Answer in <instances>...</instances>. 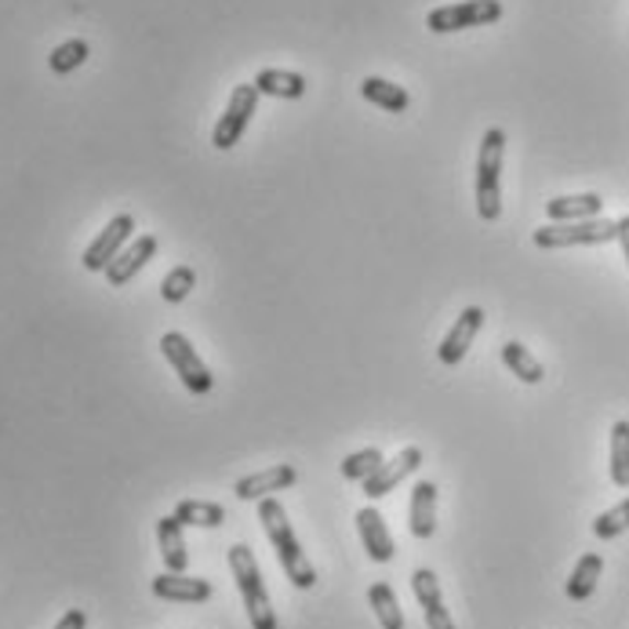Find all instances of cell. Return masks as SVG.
<instances>
[{"label": "cell", "mask_w": 629, "mask_h": 629, "mask_svg": "<svg viewBox=\"0 0 629 629\" xmlns=\"http://www.w3.org/2000/svg\"><path fill=\"white\" fill-rule=\"evenodd\" d=\"M299 481V473L288 462H280V466H269L263 473H252V477H241L236 481V498H244V503H263L273 492H288L291 484Z\"/></svg>", "instance_id": "7c38bea8"}, {"label": "cell", "mask_w": 629, "mask_h": 629, "mask_svg": "<svg viewBox=\"0 0 629 629\" xmlns=\"http://www.w3.org/2000/svg\"><path fill=\"white\" fill-rule=\"evenodd\" d=\"M408 525L415 539H433L437 531V484L433 481H419L411 488Z\"/></svg>", "instance_id": "2e32d148"}, {"label": "cell", "mask_w": 629, "mask_h": 629, "mask_svg": "<svg viewBox=\"0 0 629 629\" xmlns=\"http://www.w3.org/2000/svg\"><path fill=\"white\" fill-rule=\"evenodd\" d=\"M230 572H233L236 589H241V600L247 608V619H252V629H277V615H273L263 572H258L255 553L247 550L244 542L230 545Z\"/></svg>", "instance_id": "7a4b0ae2"}, {"label": "cell", "mask_w": 629, "mask_h": 629, "mask_svg": "<svg viewBox=\"0 0 629 629\" xmlns=\"http://www.w3.org/2000/svg\"><path fill=\"white\" fill-rule=\"evenodd\" d=\"M367 604L375 608V619L383 629H405V611H400L397 593L389 583H375L367 589Z\"/></svg>", "instance_id": "603a6c76"}, {"label": "cell", "mask_w": 629, "mask_h": 629, "mask_svg": "<svg viewBox=\"0 0 629 629\" xmlns=\"http://www.w3.org/2000/svg\"><path fill=\"white\" fill-rule=\"evenodd\" d=\"M622 531H629V498H622L619 506L604 509V514L593 520V536H597L600 542H611L619 539Z\"/></svg>", "instance_id": "83f0119b"}, {"label": "cell", "mask_w": 629, "mask_h": 629, "mask_svg": "<svg viewBox=\"0 0 629 629\" xmlns=\"http://www.w3.org/2000/svg\"><path fill=\"white\" fill-rule=\"evenodd\" d=\"M161 353H164V361L175 367V375L183 378V386L189 389V394L194 397L211 394L216 378H211L208 364L200 361V353L194 350V342H189L183 331H168V335L161 339Z\"/></svg>", "instance_id": "5b68a950"}, {"label": "cell", "mask_w": 629, "mask_h": 629, "mask_svg": "<svg viewBox=\"0 0 629 629\" xmlns=\"http://www.w3.org/2000/svg\"><path fill=\"white\" fill-rule=\"evenodd\" d=\"M153 597L172 600V604H205L211 597V583L186 572H164L153 578Z\"/></svg>", "instance_id": "5bb4252c"}, {"label": "cell", "mask_w": 629, "mask_h": 629, "mask_svg": "<svg viewBox=\"0 0 629 629\" xmlns=\"http://www.w3.org/2000/svg\"><path fill=\"white\" fill-rule=\"evenodd\" d=\"M619 244H622V255H626V263H629V216L619 219Z\"/></svg>", "instance_id": "4dcf8cb0"}, {"label": "cell", "mask_w": 629, "mask_h": 629, "mask_svg": "<svg viewBox=\"0 0 629 629\" xmlns=\"http://www.w3.org/2000/svg\"><path fill=\"white\" fill-rule=\"evenodd\" d=\"M153 255H157V236H150V233L135 236V241L128 244L110 266H106V280H110V288H124L128 280H135V273L146 266Z\"/></svg>", "instance_id": "4fadbf2b"}, {"label": "cell", "mask_w": 629, "mask_h": 629, "mask_svg": "<svg viewBox=\"0 0 629 629\" xmlns=\"http://www.w3.org/2000/svg\"><path fill=\"white\" fill-rule=\"evenodd\" d=\"M411 593H415V600L422 604L426 626L430 629H455V619H451L448 608H444L441 583H437V575L430 572V567H419V572L411 575Z\"/></svg>", "instance_id": "8fae6325"}, {"label": "cell", "mask_w": 629, "mask_h": 629, "mask_svg": "<svg viewBox=\"0 0 629 629\" xmlns=\"http://www.w3.org/2000/svg\"><path fill=\"white\" fill-rule=\"evenodd\" d=\"M503 19V4L498 0H462V4H444L433 8L426 15V30L430 33H459L473 26H492Z\"/></svg>", "instance_id": "8992f818"}, {"label": "cell", "mask_w": 629, "mask_h": 629, "mask_svg": "<svg viewBox=\"0 0 629 629\" xmlns=\"http://www.w3.org/2000/svg\"><path fill=\"white\" fill-rule=\"evenodd\" d=\"M419 466H422V448H405L397 459L383 462V466H378L372 477L364 481V495L372 498V503H375V498H386L400 481L411 477V473L419 470Z\"/></svg>", "instance_id": "30bf717a"}, {"label": "cell", "mask_w": 629, "mask_h": 629, "mask_svg": "<svg viewBox=\"0 0 629 629\" xmlns=\"http://www.w3.org/2000/svg\"><path fill=\"white\" fill-rule=\"evenodd\" d=\"M183 520L168 514L157 520V545H161V556H164V567L168 572H186L189 567V553H186V539H183Z\"/></svg>", "instance_id": "e0dca14e"}, {"label": "cell", "mask_w": 629, "mask_h": 629, "mask_svg": "<svg viewBox=\"0 0 629 629\" xmlns=\"http://www.w3.org/2000/svg\"><path fill=\"white\" fill-rule=\"evenodd\" d=\"M88 41H66V44H58L52 55H47V66H52V74L58 77H66V74H74L77 66H85L88 63Z\"/></svg>", "instance_id": "4316f807"}, {"label": "cell", "mask_w": 629, "mask_h": 629, "mask_svg": "<svg viewBox=\"0 0 629 629\" xmlns=\"http://www.w3.org/2000/svg\"><path fill=\"white\" fill-rule=\"evenodd\" d=\"M503 364L520 378V383H528V386H539L542 378H545L542 364L531 357V350L520 346V342H506V346H503Z\"/></svg>", "instance_id": "cb8c5ba5"}, {"label": "cell", "mask_w": 629, "mask_h": 629, "mask_svg": "<svg viewBox=\"0 0 629 629\" xmlns=\"http://www.w3.org/2000/svg\"><path fill=\"white\" fill-rule=\"evenodd\" d=\"M503 153L506 132L503 128H488L477 153V216L484 222H495L503 216Z\"/></svg>", "instance_id": "3957f363"}, {"label": "cell", "mask_w": 629, "mask_h": 629, "mask_svg": "<svg viewBox=\"0 0 629 629\" xmlns=\"http://www.w3.org/2000/svg\"><path fill=\"white\" fill-rule=\"evenodd\" d=\"M531 241L542 252H561V247H593L619 241V222L611 219H586V222H550L531 233Z\"/></svg>", "instance_id": "277c9868"}, {"label": "cell", "mask_w": 629, "mask_h": 629, "mask_svg": "<svg viewBox=\"0 0 629 629\" xmlns=\"http://www.w3.org/2000/svg\"><path fill=\"white\" fill-rule=\"evenodd\" d=\"M132 233H135V219L132 216H113L110 222H106V230L85 247V269L88 273H106V266H110L113 258L124 252V244L132 241Z\"/></svg>", "instance_id": "ba28073f"}, {"label": "cell", "mask_w": 629, "mask_h": 629, "mask_svg": "<svg viewBox=\"0 0 629 629\" xmlns=\"http://www.w3.org/2000/svg\"><path fill=\"white\" fill-rule=\"evenodd\" d=\"M258 520H263L273 550H277V561L284 567V575H288V583L299 586V589H313L317 572H313L310 556L302 553L299 539H295V531L288 525V514H284V506L277 503V498H263V503H258Z\"/></svg>", "instance_id": "6da1fadb"}, {"label": "cell", "mask_w": 629, "mask_h": 629, "mask_svg": "<svg viewBox=\"0 0 629 629\" xmlns=\"http://www.w3.org/2000/svg\"><path fill=\"white\" fill-rule=\"evenodd\" d=\"M611 484L629 488V422L619 419L611 426Z\"/></svg>", "instance_id": "d4e9b609"}, {"label": "cell", "mask_w": 629, "mask_h": 629, "mask_svg": "<svg viewBox=\"0 0 629 629\" xmlns=\"http://www.w3.org/2000/svg\"><path fill=\"white\" fill-rule=\"evenodd\" d=\"M600 211H604V200L597 194L545 200V216H550V222H586V219H600Z\"/></svg>", "instance_id": "ac0fdd59"}, {"label": "cell", "mask_w": 629, "mask_h": 629, "mask_svg": "<svg viewBox=\"0 0 629 629\" xmlns=\"http://www.w3.org/2000/svg\"><path fill=\"white\" fill-rule=\"evenodd\" d=\"M175 517L189 528H222L225 525V509L219 503H208V498H183L175 506Z\"/></svg>", "instance_id": "7402d4cb"}, {"label": "cell", "mask_w": 629, "mask_h": 629, "mask_svg": "<svg viewBox=\"0 0 629 629\" xmlns=\"http://www.w3.org/2000/svg\"><path fill=\"white\" fill-rule=\"evenodd\" d=\"M383 462H386V459H383V451H378V448H361V451H353V455L342 459L339 470H342V477H346V481L364 484L378 466H383Z\"/></svg>", "instance_id": "484cf974"}, {"label": "cell", "mask_w": 629, "mask_h": 629, "mask_svg": "<svg viewBox=\"0 0 629 629\" xmlns=\"http://www.w3.org/2000/svg\"><path fill=\"white\" fill-rule=\"evenodd\" d=\"M484 328V310L481 306H466L462 310V317L451 324V331L441 339V346H437V357H441L444 367H455L462 364V357L470 353L473 346V339H477V331Z\"/></svg>", "instance_id": "9c48e42d"}, {"label": "cell", "mask_w": 629, "mask_h": 629, "mask_svg": "<svg viewBox=\"0 0 629 629\" xmlns=\"http://www.w3.org/2000/svg\"><path fill=\"white\" fill-rule=\"evenodd\" d=\"M600 572H604V561L600 553H583L575 564L572 578H567V600H589L593 589L600 583Z\"/></svg>", "instance_id": "44dd1931"}, {"label": "cell", "mask_w": 629, "mask_h": 629, "mask_svg": "<svg viewBox=\"0 0 629 629\" xmlns=\"http://www.w3.org/2000/svg\"><path fill=\"white\" fill-rule=\"evenodd\" d=\"M361 95H364L367 102L383 106L386 113H405L408 106H411V95L400 85H394V80H383V77H364Z\"/></svg>", "instance_id": "ffe728a7"}, {"label": "cell", "mask_w": 629, "mask_h": 629, "mask_svg": "<svg viewBox=\"0 0 629 629\" xmlns=\"http://www.w3.org/2000/svg\"><path fill=\"white\" fill-rule=\"evenodd\" d=\"M252 85L258 95H273V99H302L306 95V77L288 74V69H258Z\"/></svg>", "instance_id": "d6986e66"}, {"label": "cell", "mask_w": 629, "mask_h": 629, "mask_svg": "<svg viewBox=\"0 0 629 629\" xmlns=\"http://www.w3.org/2000/svg\"><path fill=\"white\" fill-rule=\"evenodd\" d=\"M194 284H197V273L189 269V266H175L168 277H164L161 284V295H164V302H183L189 291H194Z\"/></svg>", "instance_id": "f1b7e54d"}, {"label": "cell", "mask_w": 629, "mask_h": 629, "mask_svg": "<svg viewBox=\"0 0 629 629\" xmlns=\"http://www.w3.org/2000/svg\"><path fill=\"white\" fill-rule=\"evenodd\" d=\"M357 528H361V542L367 556H372L375 564H389L394 561V536H389L383 514H378L375 506H364L357 514Z\"/></svg>", "instance_id": "9a60e30c"}, {"label": "cell", "mask_w": 629, "mask_h": 629, "mask_svg": "<svg viewBox=\"0 0 629 629\" xmlns=\"http://www.w3.org/2000/svg\"><path fill=\"white\" fill-rule=\"evenodd\" d=\"M55 629H88V615L80 608H69L63 619L55 622Z\"/></svg>", "instance_id": "f546056e"}, {"label": "cell", "mask_w": 629, "mask_h": 629, "mask_svg": "<svg viewBox=\"0 0 629 629\" xmlns=\"http://www.w3.org/2000/svg\"><path fill=\"white\" fill-rule=\"evenodd\" d=\"M258 113V88L255 85H236L230 102H225V113L219 117L216 132H211V142H216V150H233L241 135L247 132V124H252V117Z\"/></svg>", "instance_id": "52a82bcc"}]
</instances>
